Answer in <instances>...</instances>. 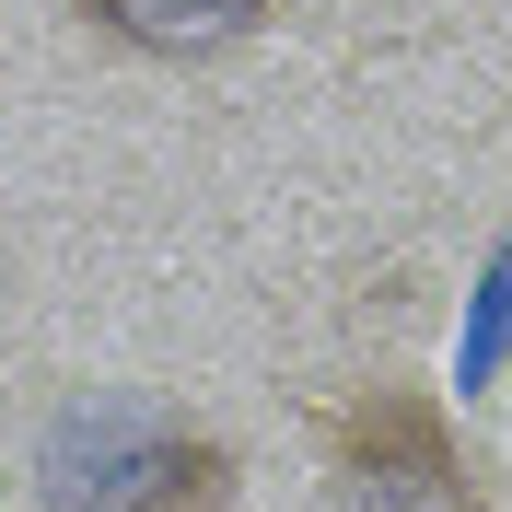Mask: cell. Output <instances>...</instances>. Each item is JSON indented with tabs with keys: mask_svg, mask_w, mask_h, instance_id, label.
<instances>
[{
	"mask_svg": "<svg viewBox=\"0 0 512 512\" xmlns=\"http://www.w3.org/2000/svg\"><path fill=\"white\" fill-rule=\"evenodd\" d=\"M47 512H233V443L152 396H70L35 443Z\"/></svg>",
	"mask_w": 512,
	"mask_h": 512,
	"instance_id": "obj_1",
	"label": "cell"
},
{
	"mask_svg": "<svg viewBox=\"0 0 512 512\" xmlns=\"http://www.w3.org/2000/svg\"><path fill=\"white\" fill-rule=\"evenodd\" d=\"M82 24L105 35V47H128V59H163V70H198V59H233L280 0H70Z\"/></svg>",
	"mask_w": 512,
	"mask_h": 512,
	"instance_id": "obj_3",
	"label": "cell"
},
{
	"mask_svg": "<svg viewBox=\"0 0 512 512\" xmlns=\"http://www.w3.org/2000/svg\"><path fill=\"white\" fill-rule=\"evenodd\" d=\"M326 512H489V478L466 466V431L431 396L361 384L326 419Z\"/></svg>",
	"mask_w": 512,
	"mask_h": 512,
	"instance_id": "obj_2",
	"label": "cell"
}]
</instances>
